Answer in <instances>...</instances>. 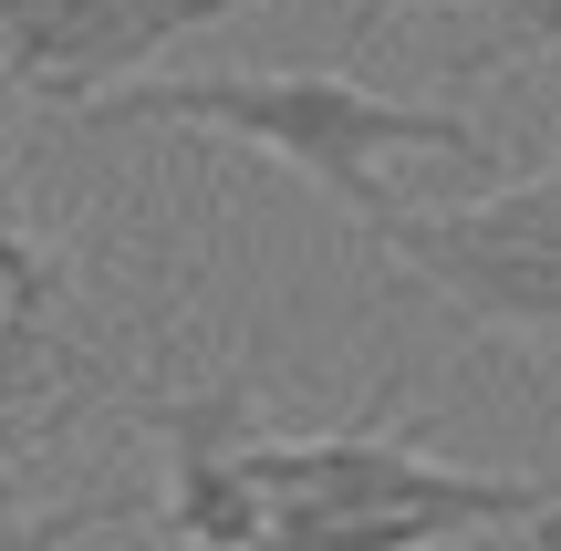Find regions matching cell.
<instances>
[{"instance_id": "obj_1", "label": "cell", "mask_w": 561, "mask_h": 551, "mask_svg": "<svg viewBox=\"0 0 561 551\" xmlns=\"http://www.w3.org/2000/svg\"><path fill=\"white\" fill-rule=\"evenodd\" d=\"M479 531H561V490L458 469L396 427L240 437V551H447Z\"/></svg>"}, {"instance_id": "obj_2", "label": "cell", "mask_w": 561, "mask_h": 551, "mask_svg": "<svg viewBox=\"0 0 561 551\" xmlns=\"http://www.w3.org/2000/svg\"><path fill=\"white\" fill-rule=\"evenodd\" d=\"M73 125H94V136H125V125H208V136H240L261 157H280L291 177H312L343 219H364V240L405 208L385 187V157H479L468 115L396 104V94H375L354 73H167V83H115Z\"/></svg>"}, {"instance_id": "obj_3", "label": "cell", "mask_w": 561, "mask_h": 551, "mask_svg": "<svg viewBox=\"0 0 561 551\" xmlns=\"http://www.w3.org/2000/svg\"><path fill=\"white\" fill-rule=\"evenodd\" d=\"M375 240L447 312H468L489 333H551L561 344V157L468 208H396Z\"/></svg>"}, {"instance_id": "obj_4", "label": "cell", "mask_w": 561, "mask_h": 551, "mask_svg": "<svg viewBox=\"0 0 561 551\" xmlns=\"http://www.w3.org/2000/svg\"><path fill=\"white\" fill-rule=\"evenodd\" d=\"M229 11H250V0H0V83L83 115Z\"/></svg>"}, {"instance_id": "obj_5", "label": "cell", "mask_w": 561, "mask_h": 551, "mask_svg": "<svg viewBox=\"0 0 561 551\" xmlns=\"http://www.w3.org/2000/svg\"><path fill=\"white\" fill-rule=\"evenodd\" d=\"M42 302H53V261H42V250L21 240L11 219H0V386L32 365V344H42Z\"/></svg>"}, {"instance_id": "obj_6", "label": "cell", "mask_w": 561, "mask_h": 551, "mask_svg": "<svg viewBox=\"0 0 561 551\" xmlns=\"http://www.w3.org/2000/svg\"><path fill=\"white\" fill-rule=\"evenodd\" d=\"M530 53H561V0H489L479 42L447 53V73H510V62H530Z\"/></svg>"}, {"instance_id": "obj_7", "label": "cell", "mask_w": 561, "mask_h": 551, "mask_svg": "<svg viewBox=\"0 0 561 551\" xmlns=\"http://www.w3.org/2000/svg\"><path fill=\"white\" fill-rule=\"evenodd\" d=\"M125 500H62V510H21L11 490H0V551H73L94 531H125Z\"/></svg>"}, {"instance_id": "obj_8", "label": "cell", "mask_w": 561, "mask_h": 551, "mask_svg": "<svg viewBox=\"0 0 561 551\" xmlns=\"http://www.w3.org/2000/svg\"><path fill=\"white\" fill-rule=\"evenodd\" d=\"M396 11H405V0H354V21H343V32H354V42H375V32H385Z\"/></svg>"}]
</instances>
